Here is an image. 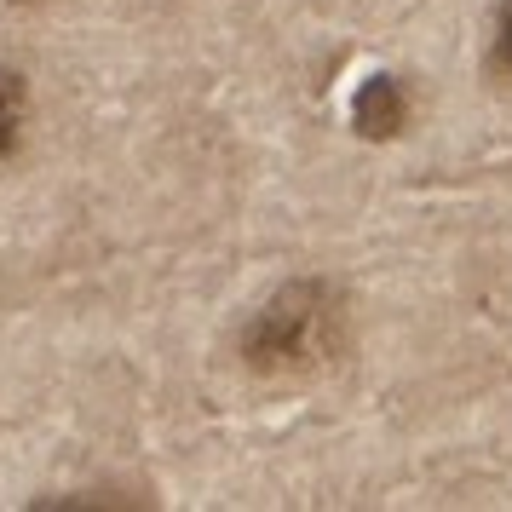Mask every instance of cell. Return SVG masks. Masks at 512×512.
<instances>
[{
	"instance_id": "1",
	"label": "cell",
	"mask_w": 512,
	"mask_h": 512,
	"mask_svg": "<svg viewBox=\"0 0 512 512\" xmlns=\"http://www.w3.org/2000/svg\"><path fill=\"white\" fill-rule=\"evenodd\" d=\"M346 351V305L328 282H288L242 328V363L254 374H317Z\"/></svg>"
},
{
	"instance_id": "2",
	"label": "cell",
	"mask_w": 512,
	"mask_h": 512,
	"mask_svg": "<svg viewBox=\"0 0 512 512\" xmlns=\"http://www.w3.org/2000/svg\"><path fill=\"white\" fill-rule=\"evenodd\" d=\"M351 121L369 139H392L397 127L409 121V98H403V87H397L392 75H374V81H363V93L351 104Z\"/></svg>"
},
{
	"instance_id": "3",
	"label": "cell",
	"mask_w": 512,
	"mask_h": 512,
	"mask_svg": "<svg viewBox=\"0 0 512 512\" xmlns=\"http://www.w3.org/2000/svg\"><path fill=\"white\" fill-rule=\"evenodd\" d=\"M24 110H29V87L18 70H0V156H12L24 139Z\"/></svg>"
},
{
	"instance_id": "4",
	"label": "cell",
	"mask_w": 512,
	"mask_h": 512,
	"mask_svg": "<svg viewBox=\"0 0 512 512\" xmlns=\"http://www.w3.org/2000/svg\"><path fill=\"white\" fill-rule=\"evenodd\" d=\"M495 58H501V70L512 75V0L501 6V29H495Z\"/></svg>"
}]
</instances>
